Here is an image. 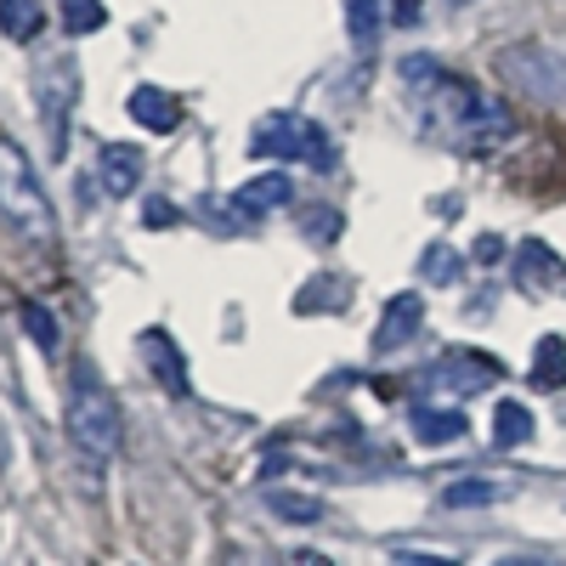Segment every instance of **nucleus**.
I'll return each mask as SVG.
<instances>
[{
	"instance_id": "f257e3e1",
	"label": "nucleus",
	"mask_w": 566,
	"mask_h": 566,
	"mask_svg": "<svg viewBox=\"0 0 566 566\" xmlns=\"http://www.w3.org/2000/svg\"><path fill=\"white\" fill-rule=\"evenodd\" d=\"M419 125H424V136L448 142V148H476V154L515 136L510 108L499 97H488V91L453 80V74H437L419 91Z\"/></svg>"
},
{
	"instance_id": "f03ea898",
	"label": "nucleus",
	"mask_w": 566,
	"mask_h": 566,
	"mask_svg": "<svg viewBox=\"0 0 566 566\" xmlns=\"http://www.w3.org/2000/svg\"><path fill=\"white\" fill-rule=\"evenodd\" d=\"M119 437H125V424H119L114 391L97 380V374H91V363H80L74 380H69V442L91 464H108L119 453Z\"/></svg>"
},
{
	"instance_id": "7ed1b4c3",
	"label": "nucleus",
	"mask_w": 566,
	"mask_h": 566,
	"mask_svg": "<svg viewBox=\"0 0 566 566\" xmlns=\"http://www.w3.org/2000/svg\"><path fill=\"white\" fill-rule=\"evenodd\" d=\"M0 216H7L34 244L57 239V210H52V199H45V187H40L29 154L18 148L12 136H0Z\"/></svg>"
},
{
	"instance_id": "20e7f679",
	"label": "nucleus",
	"mask_w": 566,
	"mask_h": 566,
	"mask_svg": "<svg viewBox=\"0 0 566 566\" xmlns=\"http://www.w3.org/2000/svg\"><path fill=\"white\" fill-rule=\"evenodd\" d=\"M250 154L255 159H283V165H312L328 170L335 165V142H328L323 125L301 119V114H266L250 130Z\"/></svg>"
},
{
	"instance_id": "39448f33",
	"label": "nucleus",
	"mask_w": 566,
	"mask_h": 566,
	"mask_svg": "<svg viewBox=\"0 0 566 566\" xmlns=\"http://www.w3.org/2000/svg\"><path fill=\"white\" fill-rule=\"evenodd\" d=\"M499 74L510 80V91H522V97L555 108L566 103V57L549 52V45H510L499 57Z\"/></svg>"
},
{
	"instance_id": "423d86ee",
	"label": "nucleus",
	"mask_w": 566,
	"mask_h": 566,
	"mask_svg": "<svg viewBox=\"0 0 566 566\" xmlns=\"http://www.w3.org/2000/svg\"><path fill=\"white\" fill-rule=\"evenodd\" d=\"M40 125H45V142H52V154L63 159L69 148V108H74V91H80V74L69 57H52L40 63Z\"/></svg>"
},
{
	"instance_id": "0eeeda50",
	"label": "nucleus",
	"mask_w": 566,
	"mask_h": 566,
	"mask_svg": "<svg viewBox=\"0 0 566 566\" xmlns=\"http://www.w3.org/2000/svg\"><path fill=\"white\" fill-rule=\"evenodd\" d=\"M499 374L504 368L488 352H448V357H437L431 374H424V386H431V391H453V397H476V391L499 386Z\"/></svg>"
},
{
	"instance_id": "6e6552de",
	"label": "nucleus",
	"mask_w": 566,
	"mask_h": 566,
	"mask_svg": "<svg viewBox=\"0 0 566 566\" xmlns=\"http://www.w3.org/2000/svg\"><path fill=\"white\" fill-rule=\"evenodd\" d=\"M295 199V181H290V170H266V176H255V181H244L239 193L227 199V210H232V221L239 227H255L261 216H272V210H283Z\"/></svg>"
},
{
	"instance_id": "1a4fd4ad",
	"label": "nucleus",
	"mask_w": 566,
	"mask_h": 566,
	"mask_svg": "<svg viewBox=\"0 0 566 566\" xmlns=\"http://www.w3.org/2000/svg\"><path fill=\"white\" fill-rule=\"evenodd\" d=\"M136 352L148 357L154 380H159L170 397H187V391H193V386H187V357H181V346L165 335V328H142V335H136Z\"/></svg>"
},
{
	"instance_id": "9d476101",
	"label": "nucleus",
	"mask_w": 566,
	"mask_h": 566,
	"mask_svg": "<svg viewBox=\"0 0 566 566\" xmlns=\"http://www.w3.org/2000/svg\"><path fill=\"white\" fill-rule=\"evenodd\" d=\"M142 170H148V159H142L136 142H103V148H97V181L108 187L114 199H130L136 193Z\"/></svg>"
},
{
	"instance_id": "9b49d317",
	"label": "nucleus",
	"mask_w": 566,
	"mask_h": 566,
	"mask_svg": "<svg viewBox=\"0 0 566 566\" xmlns=\"http://www.w3.org/2000/svg\"><path fill=\"white\" fill-rule=\"evenodd\" d=\"M419 323H424V301L408 290V295H391L386 301V317H380V328H374V352H397V346H408L413 335H419Z\"/></svg>"
},
{
	"instance_id": "f8f14e48",
	"label": "nucleus",
	"mask_w": 566,
	"mask_h": 566,
	"mask_svg": "<svg viewBox=\"0 0 566 566\" xmlns=\"http://www.w3.org/2000/svg\"><path fill=\"white\" fill-rule=\"evenodd\" d=\"M515 277H522L527 290H549V283L566 277V261L544 239H522V244H515Z\"/></svg>"
},
{
	"instance_id": "ddd939ff",
	"label": "nucleus",
	"mask_w": 566,
	"mask_h": 566,
	"mask_svg": "<svg viewBox=\"0 0 566 566\" xmlns=\"http://www.w3.org/2000/svg\"><path fill=\"white\" fill-rule=\"evenodd\" d=\"M125 108H130L136 125H148V130H159V136L181 125V103L170 97V91H159V85H136Z\"/></svg>"
},
{
	"instance_id": "4468645a",
	"label": "nucleus",
	"mask_w": 566,
	"mask_h": 566,
	"mask_svg": "<svg viewBox=\"0 0 566 566\" xmlns=\"http://www.w3.org/2000/svg\"><path fill=\"white\" fill-rule=\"evenodd\" d=\"M504 499H510V482H499V476H459L442 488V510H488Z\"/></svg>"
},
{
	"instance_id": "2eb2a0df",
	"label": "nucleus",
	"mask_w": 566,
	"mask_h": 566,
	"mask_svg": "<svg viewBox=\"0 0 566 566\" xmlns=\"http://www.w3.org/2000/svg\"><path fill=\"white\" fill-rule=\"evenodd\" d=\"M464 437V413L459 408H413V442L424 448H448Z\"/></svg>"
},
{
	"instance_id": "dca6fc26",
	"label": "nucleus",
	"mask_w": 566,
	"mask_h": 566,
	"mask_svg": "<svg viewBox=\"0 0 566 566\" xmlns=\"http://www.w3.org/2000/svg\"><path fill=\"white\" fill-rule=\"evenodd\" d=\"M386 0H346V29H352V45L357 52H374V40L386 29Z\"/></svg>"
},
{
	"instance_id": "f3484780",
	"label": "nucleus",
	"mask_w": 566,
	"mask_h": 566,
	"mask_svg": "<svg viewBox=\"0 0 566 566\" xmlns=\"http://www.w3.org/2000/svg\"><path fill=\"white\" fill-rule=\"evenodd\" d=\"M533 386L538 391H560L566 386V340L560 335L538 340V352H533Z\"/></svg>"
},
{
	"instance_id": "a211bd4d",
	"label": "nucleus",
	"mask_w": 566,
	"mask_h": 566,
	"mask_svg": "<svg viewBox=\"0 0 566 566\" xmlns=\"http://www.w3.org/2000/svg\"><path fill=\"white\" fill-rule=\"evenodd\" d=\"M40 29H45V7H40V0H0V34L34 40Z\"/></svg>"
},
{
	"instance_id": "6ab92c4d",
	"label": "nucleus",
	"mask_w": 566,
	"mask_h": 566,
	"mask_svg": "<svg viewBox=\"0 0 566 566\" xmlns=\"http://www.w3.org/2000/svg\"><path fill=\"white\" fill-rule=\"evenodd\" d=\"M533 437V413L522 408V402H499V413H493V442L499 448H522Z\"/></svg>"
},
{
	"instance_id": "aec40b11",
	"label": "nucleus",
	"mask_w": 566,
	"mask_h": 566,
	"mask_svg": "<svg viewBox=\"0 0 566 566\" xmlns=\"http://www.w3.org/2000/svg\"><path fill=\"white\" fill-rule=\"evenodd\" d=\"M18 317H23V328H29V340H34V346H40L45 357H52V352L63 346V328H57V317L45 312L40 301H23V306H18Z\"/></svg>"
},
{
	"instance_id": "412c9836",
	"label": "nucleus",
	"mask_w": 566,
	"mask_h": 566,
	"mask_svg": "<svg viewBox=\"0 0 566 566\" xmlns=\"http://www.w3.org/2000/svg\"><path fill=\"white\" fill-rule=\"evenodd\" d=\"M57 18L69 34H97L108 23V7L103 0H57Z\"/></svg>"
},
{
	"instance_id": "4be33fe9",
	"label": "nucleus",
	"mask_w": 566,
	"mask_h": 566,
	"mask_svg": "<svg viewBox=\"0 0 566 566\" xmlns=\"http://www.w3.org/2000/svg\"><path fill=\"white\" fill-rule=\"evenodd\" d=\"M340 227H346V216L328 210V205H306V210H301V232H306L312 244H335Z\"/></svg>"
},
{
	"instance_id": "5701e85b",
	"label": "nucleus",
	"mask_w": 566,
	"mask_h": 566,
	"mask_svg": "<svg viewBox=\"0 0 566 566\" xmlns=\"http://www.w3.org/2000/svg\"><path fill=\"white\" fill-rule=\"evenodd\" d=\"M419 272L431 277V283H459V277H464V255L448 250V244H431V250L419 255Z\"/></svg>"
},
{
	"instance_id": "b1692460",
	"label": "nucleus",
	"mask_w": 566,
	"mask_h": 566,
	"mask_svg": "<svg viewBox=\"0 0 566 566\" xmlns=\"http://www.w3.org/2000/svg\"><path fill=\"white\" fill-rule=\"evenodd\" d=\"M266 504H272V515H277V522H317V515H323V504H317L312 493H290V488H283V493H272Z\"/></svg>"
},
{
	"instance_id": "393cba45",
	"label": "nucleus",
	"mask_w": 566,
	"mask_h": 566,
	"mask_svg": "<svg viewBox=\"0 0 566 566\" xmlns=\"http://www.w3.org/2000/svg\"><path fill=\"white\" fill-rule=\"evenodd\" d=\"M346 301H352V290H346V283H328V277H317L312 290H301L295 312H317V306H346Z\"/></svg>"
},
{
	"instance_id": "a878e982",
	"label": "nucleus",
	"mask_w": 566,
	"mask_h": 566,
	"mask_svg": "<svg viewBox=\"0 0 566 566\" xmlns=\"http://www.w3.org/2000/svg\"><path fill=\"white\" fill-rule=\"evenodd\" d=\"M221 566H277L266 549H255V544H227L221 549Z\"/></svg>"
},
{
	"instance_id": "bb28decb",
	"label": "nucleus",
	"mask_w": 566,
	"mask_h": 566,
	"mask_svg": "<svg viewBox=\"0 0 566 566\" xmlns=\"http://www.w3.org/2000/svg\"><path fill=\"white\" fill-rule=\"evenodd\" d=\"M437 74H442V69H437L431 57H402V80H408V85H419V91L431 85Z\"/></svg>"
},
{
	"instance_id": "cd10ccee",
	"label": "nucleus",
	"mask_w": 566,
	"mask_h": 566,
	"mask_svg": "<svg viewBox=\"0 0 566 566\" xmlns=\"http://www.w3.org/2000/svg\"><path fill=\"white\" fill-rule=\"evenodd\" d=\"M142 221H148V227H176V221H181V210H176L170 199H148V210H142Z\"/></svg>"
},
{
	"instance_id": "c85d7f7f",
	"label": "nucleus",
	"mask_w": 566,
	"mask_h": 566,
	"mask_svg": "<svg viewBox=\"0 0 566 566\" xmlns=\"http://www.w3.org/2000/svg\"><path fill=\"white\" fill-rule=\"evenodd\" d=\"M419 12H424V0H391V23H419Z\"/></svg>"
},
{
	"instance_id": "c756f323",
	"label": "nucleus",
	"mask_w": 566,
	"mask_h": 566,
	"mask_svg": "<svg viewBox=\"0 0 566 566\" xmlns=\"http://www.w3.org/2000/svg\"><path fill=\"white\" fill-rule=\"evenodd\" d=\"M476 261H504V239H499V232H482V239H476Z\"/></svg>"
},
{
	"instance_id": "7c9ffc66",
	"label": "nucleus",
	"mask_w": 566,
	"mask_h": 566,
	"mask_svg": "<svg viewBox=\"0 0 566 566\" xmlns=\"http://www.w3.org/2000/svg\"><path fill=\"white\" fill-rule=\"evenodd\" d=\"M391 566H453V560H448V555H413V549H402Z\"/></svg>"
},
{
	"instance_id": "2f4dec72",
	"label": "nucleus",
	"mask_w": 566,
	"mask_h": 566,
	"mask_svg": "<svg viewBox=\"0 0 566 566\" xmlns=\"http://www.w3.org/2000/svg\"><path fill=\"white\" fill-rule=\"evenodd\" d=\"M493 566H560L555 555H510V560H493Z\"/></svg>"
},
{
	"instance_id": "473e14b6",
	"label": "nucleus",
	"mask_w": 566,
	"mask_h": 566,
	"mask_svg": "<svg viewBox=\"0 0 566 566\" xmlns=\"http://www.w3.org/2000/svg\"><path fill=\"white\" fill-rule=\"evenodd\" d=\"M453 7H464V0H453Z\"/></svg>"
}]
</instances>
